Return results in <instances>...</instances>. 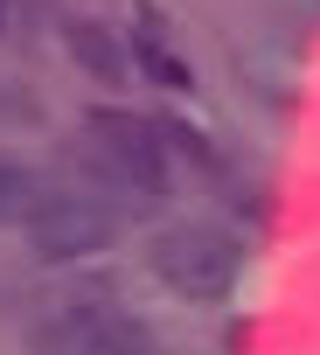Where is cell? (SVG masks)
I'll return each mask as SVG.
<instances>
[{
	"instance_id": "cell-1",
	"label": "cell",
	"mask_w": 320,
	"mask_h": 355,
	"mask_svg": "<svg viewBox=\"0 0 320 355\" xmlns=\"http://www.w3.org/2000/svg\"><path fill=\"white\" fill-rule=\"evenodd\" d=\"M153 272L181 300H223L237 279V244L209 223H175V230L153 237Z\"/></svg>"
},
{
	"instance_id": "cell-6",
	"label": "cell",
	"mask_w": 320,
	"mask_h": 355,
	"mask_svg": "<svg viewBox=\"0 0 320 355\" xmlns=\"http://www.w3.org/2000/svg\"><path fill=\"white\" fill-rule=\"evenodd\" d=\"M42 189H35V174L15 167V160H0V223H15V216H35Z\"/></svg>"
},
{
	"instance_id": "cell-4",
	"label": "cell",
	"mask_w": 320,
	"mask_h": 355,
	"mask_svg": "<svg viewBox=\"0 0 320 355\" xmlns=\"http://www.w3.org/2000/svg\"><path fill=\"white\" fill-rule=\"evenodd\" d=\"M35 348L42 355H146V327L118 306H70V313L42 320Z\"/></svg>"
},
{
	"instance_id": "cell-2",
	"label": "cell",
	"mask_w": 320,
	"mask_h": 355,
	"mask_svg": "<svg viewBox=\"0 0 320 355\" xmlns=\"http://www.w3.org/2000/svg\"><path fill=\"white\" fill-rule=\"evenodd\" d=\"M118 237V209L98 202V196H42L35 216H28V244L42 265H70V258H91Z\"/></svg>"
},
{
	"instance_id": "cell-8",
	"label": "cell",
	"mask_w": 320,
	"mask_h": 355,
	"mask_svg": "<svg viewBox=\"0 0 320 355\" xmlns=\"http://www.w3.org/2000/svg\"><path fill=\"white\" fill-rule=\"evenodd\" d=\"M0 28H8V0H0Z\"/></svg>"
},
{
	"instance_id": "cell-3",
	"label": "cell",
	"mask_w": 320,
	"mask_h": 355,
	"mask_svg": "<svg viewBox=\"0 0 320 355\" xmlns=\"http://www.w3.org/2000/svg\"><path fill=\"white\" fill-rule=\"evenodd\" d=\"M91 146L105 160V174H118L125 189H168V132H160L153 119H132V112H91Z\"/></svg>"
},
{
	"instance_id": "cell-7",
	"label": "cell",
	"mask_w": 320,
	"mask_h": 355,
	"mask_svg": "<svg viewBox=\"0 0 320 355\" xmlns=\"http://www.w3.org/2000/svg\"><path fill=\"white\" fill-rule=\"evenodd\" d=\"M306 15H313V21H320V0H306Z\"/></svg>"
},
{
	"instance_id": "cell-5",
	"label": "cell",
	"mask_w": 320,
	"mask_h": 355,
	"mask_svg": "<svg viewBox=\"0 0 320 355\" xmlns=\"http://www.w3.org/2000/svg\"><path fill=\"white\" fill-rule=\"evenodd\" d=\"M70 49H77V63H84L98 84H125V56H118V42H112L98 21H70Z\"/></svg>"
}]
</instances>
